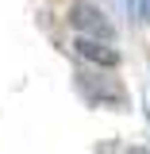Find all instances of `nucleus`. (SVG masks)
Masks as SVG:
<instances>
[{"label": "nucleus", "mask_w": 150, "mask_h": 154, "mask_svg": "<svg viewBox=\"0 0 150 154\" xmlns=\"http://www.w3.org/2000/svg\"><path fill=\"white\" fill-rule=\"evenodd\" d=\"M77 54L85 58V62H93V66H104V69H112V66H119V50L115 46H108L104 38H93V35H81L73 42Z\"/></svg>", "instance_id": "nucleus-2"}, {"label": "nucleus", "mask_w": 150, "mask_h": 154, "mask_svg": "<svg viewBox=\"0 0 150 154\" xmlns=\"http://www.w3.org/2000/svg\"><path fill=\"white\" fill-rule=\"evenodd\" d=\"M69 23H73L81 35H93V38H112V23L104 19L100 4H93V0H77L73 8H69Z\"/></svg>", "instance_id": "nucleus-1"}, {"label": "nucleus", "mask_w": 150, "mask_h": 154, "mask_svg": "<svg viewBox=\"0 0 150 154\" xmlns=\"http://www.w3.org/2000/svg\"><path fill=\"white\" fill-rule=\"evenodd\" d=\"M123 154H150V150H139V146H135V150H123Z\"/></svg>", "instance_id": "nucleus-4"}, {"label": "nucleus", "mask_w": 150, "mask_h": 154, "mask_svg": "<svg viewBox=\"0 0 150 154\" xmlns=\"http://www.w3.org/2000/svg\"><path fill=\"white\" fill-rule=\"evenodd\" d=\"M139 16H142V19L150 23V0H139Z\"/></svg>", "instance_id": "nucleus-3"}]
</instances>
